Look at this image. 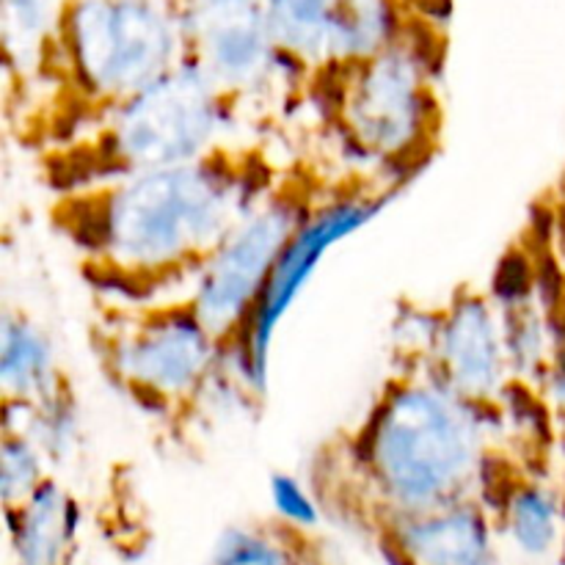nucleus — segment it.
I'll use <instances>...</instances> for the list:
<instances>
[{"instance_id": "f257e3e1", "label": "nucleus", "mask_w": 565, "mask_h": 565, "mask_svg": "<svg viewBox=\"0 0 565 565\" xmlns=\"http://www.w3.org/2000/svg\"><path fill=\"white\" fill-rule=\"evenodd\" d=\"M279 169L259 143L226 141L169 169L53 193V230L103 296L158 301L202 276Z\"/></svg>"}, {"instance_id": "f03ea898", "label": "nucleus", "mask_w": 565, "mask_h": 565, "mask_svg": "<svg viewBox=\"0 0 565 565\" xmlns=\"http://www.w3.org/2000/svg\"><path fill=\"white\" fill-rule=\"evenodd\" d=\"M491 419L403 356L367 417L312 463L320 508L384 535L461 502H486Z\"/></svg>"}, {"instance_id": "7ed1b4c3", "label": "nucleus", "mask_w": 565, "mask_h": 565, "mask_svg": "<svg viewBox=\"0 0 565 565\" xmlns=\"http://www.w3.org/2000/svg\"><path fill=\"white\" fill-rule=\"evenodd\" d=\"M364 166L367 163L323 171L315 160H298L279 171L263 199L248 210L193 281L188 301L226 356L243 359V340L268 307L276 279L301 237L345 207H359L362 199L373 202L370 193L353 196V185H364L386 171L373 169L353 182V174Z\"/></svg>"}, {"instance_id": "20e7f679", "label": "nucleus", "mask_w": 565, "mask_h": 565, "mask_svg": "<svg viewBox=\"0 0 565 565\" xmlns=\"http://www.w3.org/2000/svg\"><path fill=\"white\" fill-rule=\"evenodd\" d=\"M237 125L230 99L191 64L61 147L39 154L53 193L141 171L191 163L226 143Z\"/></svg>"}, {"instance_id": "39448f33", "label": "nucleus", "mask_w": 565, "mask_h": 565, "mask_svg": "<svg viewBox=\"0 0 565 565\" xmlns=\"http://www.w3.org/2000/svg\"><path fill=\"white\" fill-rule=\"evenodd\" d=\"M88 337L105 379L141 412L177 430L202 412L230 362L188 296L174 301L103 296Z\"/></svg>"}, {"instance_id": "423d86ee", "label": "nucleus", "mask_w": 565, "mask_h": 565, "mask_svg": "<svg viewBox=\"0 0 565 565\" xmlns=\"http://www.w3.org/2000/svg\"><path fill=\"white\" fill-rule=\"evenodd\" d=\"M323 110L342 147L397 180L417 174L441 143L439 94L423 58L384 47L331 75Z\"/></svg>"}, {"instance_id": "0eeeda50", "label": "nucleus", "mask_w": 565, "mask_h": 565, "mask_svg": "<svg viewBox=\"0 0 565 565\" xmlns=\"http://www.w3.org/2000/svg\"><path fill=\"white\" fill-rule=\"evenodd\" d=\"M417 356L445 390L483 412L494 423L511 390V356L500 303L483 290L461 287L441 312L430 318Z\"/></svg>"}, {"instance_id": "6e6552de", "label": "nucleus", "mask_w": 565, "mask_h": 565, "mask_svg": "<svg viewBox=\"0 0 565 565\" xmlns=\"http://www.w3.org/2000/svg\"><path fill=\"white\" fill-rule=\"evenodd\" d=\"M379 541L401 565H494L491 516L480 500L408 519Z\"/></svg>"}, {"instance_id": "1a4fd4ad", "label": "nucleus", "mask_w": 565, "mask_h": 565, "mask_svg": "<svg viewBox=\"0 0 565 565\" xmlns=\"http://www.w3.org/2000/svg\"><path fill=\"white\" fill-rule=\"evenodd\" d=\"M0 390L14 406H42L70 390L47 331L14 309H6L0 329Z\"/></svg>"}, {"instance_id": "9d476101", "label": "nucleus", "mask_w": 565, "mask_h": 565, "mask_svg": "<svg viewBox=\"0 0 565 565\" xmlns=\"http://www.w3.org/2000/svg\"><path fill=\"white\" fill-rule=\"evenodd\" d=\"M9 513L20 565H66L75 541L77 508L70 491L50 478L25 505Z\"/></svg>"}, {"instance_id": "9b49d317", "label": "nucleus", "mask_w": 565, "mask_h": 565, "mask_svg": "<svg viewBox=\"0 0 565 565\" xmlns=\"http://www.w3.org/2000/svg\"><path fill=\"white\" fill-rule=\"evenodd\" d=\"M502 522L524 555L541 557L561 539V505L555 491L533 480H519L502 491Z\"/></svg>"}, {"instance_id": "f8f14e48", "label": "nucleus", "mask_w": 565, "mask_h": 565, "mask_svg": "<svg viewBox=\"0 0 565 565\" xmlns=\"http://www.w3.org/2000/svg\"><path fill=\"white\" fill-rule=\"evenodd\" d=\"M3 461H0V491H3L6 511L25 505L39 489L50 480L47 458L36 445L22 434L3 430Z\"/></svg>"}, {"instance_id": "ddd939ff", "label": "nucleus", "mask_w": 565, "mask_h": 565, "mask_svg": "<svg viewBox=\"0 0 565 565\" xmlns=\"http://www.w3.org/2000/svg\"><path fill=\"white\" fill-rule=\"evenodd\" d=\"M215 565H290L285 552L274 546L270 541L257 539L252 533L235 535L230 544L221 550Z\"/></svg>"}]
</instances>
